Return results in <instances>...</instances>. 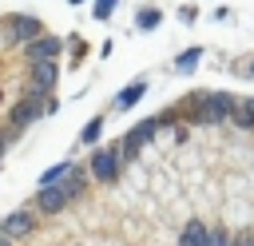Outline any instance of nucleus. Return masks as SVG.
I'll return each mask as SVG.
<instances>
[{
  "label": "nucleus",
  "instance_id": "obj_1",
  "mask_svg": "<svg viewBox=\"0 0 254 246\" xmlns=\"http://www.w3.org/2000/svg\"><path fill=\"white\" fill-rule=\"evenodd\" d=\"M234 103H238V99H230L226 91H210V95H202V99L194 103V123H202V127L226 123V119L234 115Z\"/></svg>",
  "mask_w": 254,
  "mask_h": 246
},
{
  "label": "nucleus",
  "instance_id": "obj_2",
  "mask_svg": "<svg viewBox=\"0 0 254 246\" xmlns=\"http://www.w3.org/2000/svg\"><path fill=\"white\" fill-rule=\"evenodd\" d=\"M159 127H163V119H159V115H151V119H143V123H139L131 135H123V143H119L123 159H135V155H139V147H143V143H151Z\"/></svg>",
  "mask_w": 254,
  "mask_h": 246
},
{
  "label": "nucleus",
  "instance_id": "obj_3",
  "mask_svg": "<svg viewBox=\"0 0 254 246\" xmlns=\"http://www.w3.org/2000/svg\"><path fill=\"white\" fill-rule=\"evenodd\" d=\"M40 95H44V91H40V87H32V91H28V95H24V99L12 107V127H16V131H20V127H28L32 119H40V111L48 107Z\"/></svg>",
  "mask_w": 254,
  "mask_h": 246
},
{
  "label": "nucleus",
  "instance_id": "obj_4",
  "mask_svg": "<svg viewBox=\"0 0 254 246\" xmlns=\"http://www.w3.org/2000/svg\"><path fill=\"white\" fill-rule=\"evenodd\" d=\"M119 159H123V151H95L91 155V175L99 183H111L119 175Z\"/></svg>",
  "mask_w": 254,
  "mask_h": 246
},
{
  "label": "nucleus",
  "instance_id": "obj_5",
  "mask_svg": "<svg viewBox=\"0 0 254 246\" xmlns=\"http://www.w3.org/2000/svg\"><path fill=\"white\" fill-rule=\"evenodd\" d=\"M8 36L12 40H36L40 36V20L36 16H8Z\"/></svg>",
  "mask_w": 254,
  "mask_h": 246
},
{
  "label": "nucleus",
  "instance_id": "obj_6",
  "mask_svg": "<svg viewBox=\"0 0 254 246\" xmlns=\"http://www.w3.org/2000/svg\"><path fill=\"white\" fill-rule=\"evenodd\" d=\"M71 194L64 190V186H40V198H36V206L44 210V214H56V210H64V202H67Z\"/></svg>",
  "mask_w": 254,
  "mask_h": 246
},
{
  "label": "nucleus",
  "instance_id": "obj_7",
  "mask_svg": "<svg viewBox=\"0 0 254 246\" xmlns=\"http://www.w3.org/2000/svg\"><path fill=\"white\" fill-rule=\"evenodd\" d=\"M56 52H60V40H56V36H36V40H28V63L52 60Z\"/></svg>",
  "mask_w": 254,
  "mask_h": 246
},
{
  "label": "nucleus",
  "instance_id": "obj_8",
  "mask_svg": "<svg viewBox=\"0 0 254 246\" xmlns=\"http://www.w3.org/2000/svg\"><path fill=\"white\" fill-rule=\"evenodd\" d=\"M32 83H36L40 91H52V87H56V63H52V60H36V63H32Z\"/></svg>",
  "mask_w": 254,
  "mask_h": 246
},
{
  "label": "nucleus",
  "instance_id": "obj_9",
  "mask_svg": "<svg viewBox=\"0 0 254 246\" xmlns=\"http://www.w3.org/2000/svg\"><path fill=\"white\" fill-rule=\"evenodd\" d=\"M32 210H16V214H8L4 218V234H12V238H20V234H28L32 230Z\"/></svg>",
  "mask_w": 254,
  "mask_h": 246
},
{
  "label": "nucleus",
  "instance_id": "obj_10",
  "mask_svg": "<svg viewBox=\"0 0 254 246\" xmlns=\"http://www.w3.org/2000/svg\"><path fill=\"white\" fill-rule=\"evenodd\" d=\"M179 246H210V230H206L202 222H190V226H183Z\"/></svg>",
  "mask_w": 254,
  "mask_h": 246
},
{
  "label": "nucleus",
  "instance_id": "obj_11",
  "mask_svg": "<svg viewBox=\"0 0 254 246\" xmlns=\"http://www.w3.org/2000/svg\"><path fill=\"white\" fill-rule=\"evenodd\" d=\"M71 175H75V163H71V159H64V163H56L52 171H44L40 186H56V183H64V179H71Z\"/></svg>",
  "mask_w": 254,
  "mask_h": 246
},
{
  "label": "nucleus",
  "instance_id": "obj_12",
  "mask_svg": "<svg viewBox=\"0 0 254 246\" xmlns=\"http://www.w3.org/2000/svg\"><path fill=\"white\" fill-rule=\"evenodd\" d=\"M230 119H234V127L250 131V127H254V99H238V103H234V115H230Z\"/></svg>",
  "mask_w": 254,
  "mask_h": 246
},
{
  "label": "nucleus",
  "instance_id": "obj_13",
  "mask_svg": "<svg viewBox=\"0 0 254 246\" xmlns=\"http://www.w3.org/2000/svg\"><path fill=\"white\" fill-rule=\"evenodd\" d=\"M143 91H147L143 83H131V87H123V91L115 95V107H135V103L143 99Z\"/></svg>",
  "mask_w": 254,
  "mask_h": 246
},
{
  "label": "nucleus",
  "instance_id": "obj_14",
  "mask_svg": "<svg viewBox=\"0 0 254 246\" xmlns=\"http://www.w3.org/2000/svg\"><path fill=\"white\" fill-rule=\"evenodd\" d=\"M198 56H202V48H190V52H183V56L175 60V71H190V67L198 63Z\"/></svg>",
  "mask_w": 254,
  "mask_h": 246
},
{
  "label": "nucleus",
  "instance_id": "obj_15",
  "mask_svg": "<svg viewBox=\"0 0 254 246\" xmlns=\"http://www.w3.org/2000/svg\"><path fill=\"white\" fill-rule=\"evenodd\" d=\"M159 20H163V16H159V8H143V12L135 16V24H139V28H155Z\"/></svg>",
  "mask_w": 254,
  "mask_h": 246
},
{
  "label": "nucleus",
  "instance_id": "obj_16",
  "mask_svg": "<svg viewBox=\"0 0 254 246\" xmlns=\"http://www.w3.org/2000/svg\"><path fill=\"white\" fill-rule=\"evenodd\" d=\"M99 131H103V119H91V123L83 127V143H95V139H99Z\"/></svg>",
  "mask_w": 254,
  "mask_h": 246
},
{
  "label": "nucleus",
  "instance_id": "obj_17",
  "mask_svg": "<svg viewBox=\"0 0 254 246\" xmlns=\"http://www.w3.org/2000/svg\"><path fill=\"white\" fill-rule=\"evenodd\" d=\"M115 4H119V0H95V20H107V16L115 12Z\"/></svg>",
  "mask_w": 254,
  "mask_h": 246
},
{
  "label": "nucleus",
  "instance_id": "obj_18",
  "mask_svg": "<svg viewBox=\"0 0 254 246\" xmlns=\"http://www.w3.org/2000/svg\"><path fill=\"white\" fill-rule=\"evenodd\" d=\"M210 246H230V234L226 230H210Z\"/></svg>",
  "mask_w": 254,
  "mask_h": 246
},
{
  "label": "nucleus",
  "instance_id": "obj_19",
  "mask_svg": "<svg viewBox=\"0 0 254 246\" xmlns=\"http://www.w3.org/2000/svg\"><path fill=\"white\" fill-rule=\"evenodd\" d=\"M238 246H254V238H242V242H238Z\"/></svg>",
  "mask_w": 254,
  "mask_h": 246
},
{
  "label": "nucleus",
  "instance_id": "obj_20",
  "mask_svg": "<svg viewBox=\"0 0 254 246\" xmlns=\"http://www.w3.org/2000/svg\"><path fill=\"white\" fill-rule=\"evenodd\" d=\"M246 75H254V63H250V67H246Z\"/></svg>",
  "mask_w": 254,
  "mask_h": 246
}]
</instances>
